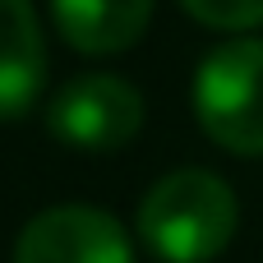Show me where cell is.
<instances>
[{
	"label": "cell",
	"instance_id": "3957f363",
	"mask_svg": "<svg viewBox=\"0 0 263 263\" xmlns=\"http://www.w3.org/2000/svg\"><path fill=\"white\" fill-rule=\"evenodd\" d=\"M143 92L120 79V74H79L69 79L51 106H46V129L79 148V153H116L139 139L143 129Z\"/></svg>",
	"mask_w": 263,
	"mask_h": 263
},
{
	"label": "cell",
	"instance_id": "6da1fadb",
	"mask_svg": "<svg viewBox=\"0 0 263 263\" xmlns=\"http://www.w3.org/2000/svg\"><path fill=\"white\" fill-rule=\"evenodd\" d=\"M240 227L236 190L208 166H180L148 185L139 203V240L162 263L222 259Z\"/></svg>",
	"mask_w": 263,
	"mask_h": 263
},
{
	"label": "cell",
	"instance_id": "8992f818",
	"mask_svg": "<svg viewBox=\"0 0 263 263\" xmlns=\"http://www.w3.org/2000/svg\"><path fill=\"white\" fill-rule=\"evenodd\" d=\"M153 5L157 0H51V18L79 55H120L148 32Z\"/></svg>",
	"mask_w": 263,
	"mask_h": 263
},
{
	"label": "cell",
	"instance_id": "5b68a950",
	"mask_svg": "<svg viewBox=\"0 0 263 263\" xmlns=\"http://www.w3.org/2000/svg\"><path fill=\"white\" fill-rule=\"evenodd\" d=\"M46 88V42L32 0H0V120H18Z\"/></svg>",
	"mask_w": 263,
	"mask_h": 263
},
{
	"label": "cell",
	"instance_id": "52a82bcc",
	"mask_svg": "<svg viewBox=\"0 0 263 263\" xmlns=\"http://www.w3.org/2000/svg\"><path fill=\"white\" fill-rule=\"evenodd\" d=\"M180 9L217 32H250L263 23V0H180Z\"/></svg>",
	"mask_w": 263,
	"mask_h": 263
},
{
	"label": "cell",
	"instance_id": "277c9868",
	"mask_svg": "<svg viewBox=\"0 0 263 263\" xmlns=\"http://www.w3.org/2000/svg\"><path fill=\"white\" fill-rule=\"evenodd\" d=\"M14 263H134V245L106 208L55 203L23 222Z\"/></svg>",
	"mask_w": 263,
	"mask_h": 263
},
{
	"label": "cell",
	"instance_id": "7a4b0ae2",
	"mask_svg": "<svg viewBox=\"0 0 263 263\" xmlns=\"http://www.w3.org/2000/svg\"><path fill=\"white\" fill-rule=\"evenodd\" d=\"M199 129L231 157H263V37H231L194 69Z\"/></svg>",
	"mask_w": 263,
	"mask_h": 263
}]
</instances>
